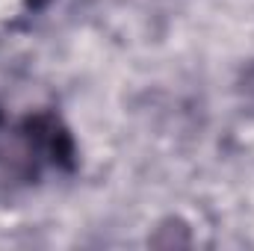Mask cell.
<instances>
[{"mask_svg": "<svg viewBox=\"0 0 254 251\" xmlns=\"http://www.w3.org/2000/svg\"><path fill=\"white\" fill-rule=\"evenodd\" d=\"M0 160L18 175H36L39 169L71 172L77 145L57 113H33L0 130Z\"/></svg>", "mask_w": 254, "mask_h": 251, "instance_id": "cell-1", "label": "cell"}, {"mask_svg": "<svg viewBox=\"0 0 254 251\" xmlns=\"http://www.w3.org/2000/svg\"><path fill=\"white\" fill-rule=\"evenodd\" d=\"M45 6H48V0H0V30L21 24L24 18L36 15Z\"/></svg>", "mask_w": 254, "mask_h": 251, "instance_id": "cell-2", "label": "cell"}, {"mask_svg": "<svg viewBox=\"0 0 254 251\" xmlns=\"http://www.w3.org/2000/svg\"><path fill=\"white\" fill-rule=\"evenodd\" d=\"M240 95H243V101L254 110V63L240 74Z\"/></svg>", "mask_w": 254, "mask_h": 251, "instance_id": "cell-3", "label": "cell"}]
</instances>
